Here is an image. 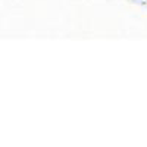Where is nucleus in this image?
I'll return each mask as SVG.
<instances>
[]
</instances>
